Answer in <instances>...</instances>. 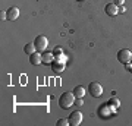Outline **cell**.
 Listing matches in <instances>:
<instances>
[{
  "mask_svg": "<svg viewBox=\"0 0 132 126\" xmlns=\"http://www.w3.org/2000/svg\"><path fill=\"white\" fill-rule=\"evenodd\" d=\"M107 104H109V106H113V107L116 108V107H119V106H120V101H119L116 97H113V98H110V100H109Z\"/></svg>",
  "mask_w": 132,
  "mask_h": 126,
  "instance_id": "4fadbf2b",
  "label": "cell"
},
{
  "mask_svg": "<svg viewBox=\"0 0 132 126\" xmlns=\"http://www.w3.org/2000/svg\"><path fill=\"white\" fill-rule=\"evenodd\" d=\"M54 60H57V62H62V63H66L68 62V57L62 53V54H57V56H54Z\"/></svg>",
  "mask_w": 132,
  "mask_h": 126,
  "instance_id": "5bb4252c",
  "label": "cell"
},
{
  "mask_svg": "<svg viewBox=\"0 0 132 126\" xmlns=\"http://www.w3.org/2000/svg\"><path fill=\"white\" fill-rule=\"evenodd\" d=\"M88 93L95 98L101 97V95H103V87H101L98 82H91L90 87H88Z\"/></svg>",
  "mask_w": 132,
  "mask_h": 126,
  "instance_id": "277c9868",
  "label": "cell"
},
{
  "mask_svg": "<svg viewBox=\"0 0 132 126\" xmlns=\"http://www.w3.org/2000/svg\"><path fill=\"white\" fill-rule=\"evenodd\" d=\"M6 16L9 19V21H15V19L19 18V9L18 7H15V6H12V7H9V9L6 10Z\"/></svg>",
  "mask_w": 132,
  "mask_h": 126,
  "instance_id": "8992f818",
  "label": "cell"
},
{
  "mask_svg": "<svg viewBox=\"0 0 132 126\" xmlns=\"http://www.w3.org/2000/svg\"><path fill=\"white\" fill-rule=\"evenodd\" d=\"M75 103H76V106H84V101H82V98H76Z\"/></svg>",
  "mask_w": 132,
  "mask_h": 126,
  "instance_id": "e0dca14e",
  "label": "cell"
},
{
  "mask_svg": "<svg viewBox=\"0 0 132 126\" xmlns=\"http://www.w3.org/2000/svg\"><path fill=\"white\" fill-rule=\"evenodd\" d=\"M81 122H82V113H81L79 110L73 112L71 116H69V125L71 126H79Z\"/></svg>",
  "mask_w": 132,
  "mask_h": 126,
  "instance_id": "5b68a950",
  "label": "cell"
},
{
  "mask_svg": "<svg viewBox=\"0 0 132 126\" xmlns=\"http://www.w3.org/2000/svg\"><path fill=\"white\" fill-rule=\"evenodd\" d=\"M119 12H120V13H123V12H125V6H120V9H119Z\"/></svg>",
  "mask_w": 132,
  "mask_h": 126,
  "instance_id": "d6986e66",
  "label": "cell"
},
{
  "mask_svg": "<svg viewBox=\"0 0 132 126\" xmlns=\"http://www.w3.org/2000/svg\"><path fill=\"white\" fill-rule=\"evenodd\" d=\"M118 60L123 65H126L129 62H132V53L128 50V48H122V50H119L118 53Z\"/></svg>",
  "mask_w": 132,
  "mask_h": 126,
  "instance_id": "3957f363",
  "label": "cell"
},
{
  "mask_svg": "<svg viewBox=\"0 0 132 126\" xmlns=\"http://www.w3.org/2000/svg\"><path fill=\"white\" fill-rule=\"evenodd\" d=\"M53 53H54V56H57V54H62V47H56V48H54V50H53Z\"/></svg>",
  "mask_w": 132,
  "mask_h": 126,
  "instance_id": "2e32d148",
  "label": "cell"
},
{
  "mask_svg": "<svg viewBox=\"0 0 132 126\" xmlns=\"http://www.w3.org/2000/svg\"><path fill=\"white\" fill-rule=\"evenodd\" d=\"M129 72H132V63H131V69H129Z\"/></svg>",
  "mask_w": 132,
  "mask_h": 126,
  "instance_id": "ffe728a7",
  "label": "cell"
},
{
  "mask_svg": "<svg viewBox=\"0 0 132 126\" xmlns=\"http://www.w3.org/2000/svg\"><path fill=\"white\" fill-rule=\"evenodd\" d=\"M34 44H35V47H37V52H46V48H47L48 46V40L46 35H38L35 40H34Z\"/></svg>",
  "mask_w": 132,
  "mask_h": 126,
  "instance_id": "7a4b0ae2",
  "label": "cell"
},
{
  "mask_svg": "<svg viewBox=\"0 0 132 126\" xmlns=\"http://www.w3.org/2000/svg\"><path fill=\"white\" fill-rule=\"evenodd\" d=\"M123 3H125V0H114V5L118 6H123Z\"/></svg>",
  "mask_w": 132,
  "mask_h": 126,
  "instance_id": "ac0fdd59",
  "label": "cell"
},
{
  "mask_svg": "<svg viewBox=\"0 0 132 126\" xmlns=\"http://www.w3.org/2000/svg\"><path fill=\"white\" fill-rule=\"evenodd\" d=\"M73 94H75L76 98H82L85 95V88L84 87H81V85H78V87L73 88Z\"/></svg>",
  "mask_w": 132,
  "mask_h": 126,
  "instance_id": "8fae6325",
  "label": "cell"
},
{
  "mask_svg": "<svg viewBox=\"0 0 132 126\" xmlns=\"http://www.w3.org/2000/svg\"><path fill=\"white\" fill-rule=\"evenodd\" d=\"M57 126H71L69 125V119H60V120H57Z\"/></svg>",
  "mask_w": 132,
  "mask_h": 126,
  "instance_id": "9a60e30c",
  "label": "cell"
},
{
  "mask_svg": "<svg viewBox=\"0 0 132 126\" xmlns=\"http://www.w3.org/2000/svg\"><path fill=\"white\" fill-rule=\"evenodd\" d=\"M24 52L27 53V54H32V53L37 52V47H35V44H34V43H28V44L24 47Z\"/></svg>",
  "mask_w": 132,
  "mask_h": 126,
  "instance_id": "7c38bea8",
  "label": "cell"
},
{
  "mask_svg": "<svg viewBox=\"0 0 132 126\" xmlns=\"http://www.w3.org/2000/svg\"><path fill=\"white\" fill-rule=\"evenodd\" d=\"M79 2H81V0H79Z\"/></svg>",
  "mask_w": 132,
  "mask_h": 126,
  "instance_id": "44dd1931",
  "label": "cell"
},
{
  "mask_svg": "<svg viewBox=\"0 0 132 126\" xmlns=\"http://www.w3.org/2000/svg\"><path fill=\"white\" fill-rule=\"evenodd\" d=\"M104 10H106V13H107L109 16H116V15L119 13V7H118V5H114V3H109Z\"/></svg>",
  "mask_w": 132,
  "mask_h": 126,
  "instance_id": "ba28073f",
  "label": "cell"
},
{
  "mask_svg": "<svg viewBox=\"0 0 132 126\" xmlns=\"http://www.w3.org/2000/svg\"><path fill=\"white\" fill-rule=\"evenodd\" d=\"M52 69L56 72V73H60V72H63L65 70V63H62V62H57L54 60L52 63Z\"/></svg>",
  "mask_w": 132,
  "mask_h": 126,
  "instance_id": "30bf717a",
  "label": "cell"
},
{
  "mask_svg": "<svg viewBox=\"0 0 132 126\" xmlns=\"http://www.w3.org/2000/svg\"><path fill=\"white\" fill-rule=\"evenodd\" d=\"M75 94L71 93V91H68V93L62 94L60 98H59V106H60L62 108H69L71 106H73V103H75Z\"/></svg>",
  "mask_w": 132,
  "mask_h": 126,
  "instance_id": "6da1fadb",
  "label": "cell"
},
{
  "mask_svg": "<svg viewBox=\"0 0 132 126\" xmlns=\"http://www.w3.org/2000/svg\"><path fill=\"white\" fill-rule=\"evenodd\" d=\"M29 62H31V65H34V66L43 63V54L40 52H35V53H32V54H29Z\"/></svg>",
  "mask_w": 132,
  "mask_h": 126,
  "instance_id": "52a82bcc",
  "label": "cell"
},
{
  "mask_svg": "<svg viewBox=\"0 0 132 126\" xmlns=\"http://www.w3.org/2000/svg\"><path fill=\"white\" fill-rule=\"evenodd\" d=\"M43 63L44 65H52L53 62H54V53H50V52H43Z\"/></svg>",
  "mask_w": 132,
  "mask_h": 126,
  "instance_id": "9c48e42d",
  "label": "cell"
}]
</instances>
